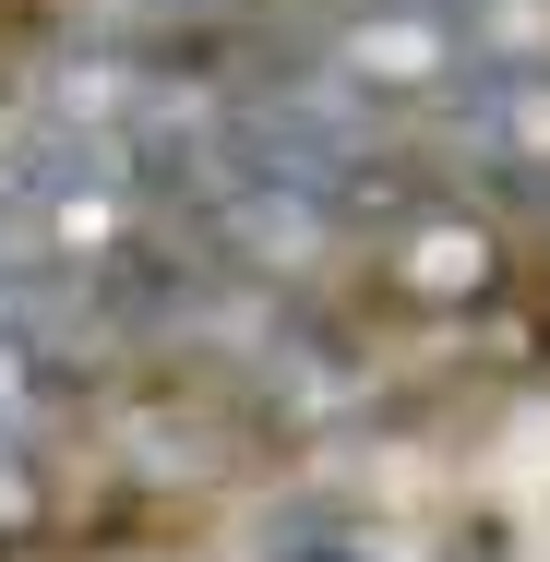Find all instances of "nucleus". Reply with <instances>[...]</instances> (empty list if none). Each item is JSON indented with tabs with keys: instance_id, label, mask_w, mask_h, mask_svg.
Wrapping results in <instances>:
<instances>
[{
	"instance_id": "nucleus-1",
	"label": "nucleus",
	"mask_w": 550,
	"mask_h": 562,
	"mask_svg": "<svg viewBox=\"0 0 550 562\" xmlns=\"http://www.w3.org/2000/svg\"><path fill=\"white\" fill-rule=\"evenodd\" d=\"M324 562H359V551H324Z\"/></svg>"
}]
</instances>
